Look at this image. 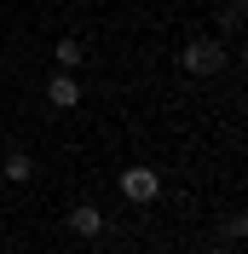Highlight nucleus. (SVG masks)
Segmentation results:
<instances>
[{"label": "nucleus", "mask_w": 248, "mask_h": 254, "mask_svg": "<svg viewBox=\"0 0 248 254\" xmlns=\"http://www.w3.org/2000/svg\"><path fill=\"white\" fill-rule=\"evenodd\" d=\"M179 64H185L190 75H219V69H225V47H219V41H190Z\"/></svg>", "instance_id": "1"}, {"label": "nucleus", "mask_w": 248, "mask_h": 254, "mask_svg": "<svg viewBox=\"0 0 248 254\" xmlns=\"http://www.w3.org/2000/svg\"><path fill=\"white\" fill-rule=\"evenodd\" d=\"M122 196L127 202H156V196H162V179H156L150 168H127L122 174Z\"/></svg>", "instance_id": "2"}, {"label": "nucleus", "mask_w": 248, "mask_h": 254, "mask_svg": "<svg viewBox=\"0 0 248 254\" xmlns=\"http://www.w3.org/2000/svg\"><path fill=\"white\" fill-rule=\"evenodd\" d=\"M52 58H58V69H63V75H75V64H81V47H75V35H63Z\"/></svg>", "instance_id": "5"}, {"label": "nucleus", "mask_w": 248, "mask_h": 254, "mask_svg": "<svg viewBox=\"0 0 248 254\" xmlns=\"http://www.w3.org/2000/svg\"><path fill=\"white\" fill-rule=\"evenodd\" d=\"M29 174H35V162L23 156V150H12V156H6V179H12V185H23Z\"/></svg>", "instance_id": "6"}, {"label": "nucleus", "mask_w": 248, "mask_h": 254, "mask_svg": "<svg viewBox=\"0 0 248 254\" xmlns=\"http://www.w3.org/2000/svg\"><path fill=\"white\" fill-rule=\"evenodd\" d=\"M69 231H75V237H98V231H104V214H98L93 202H75L69 208Z\"/></svg>", "instance_id": "3"}, {"label": "nucleus", "mask_w": 248, "mask_h": 254, "mask_svg": "<svg viewBox=\"0 0 248 254\" xmlns=\"http://www.w3.org/2000/svg\"><path fill=\"white\" fill-rule=\"evenodd\" d=\"M47 98H52V110H75V104H81V81L75 75H52Z\"/></svg>", "instance_id": "4"}]
</instances>
